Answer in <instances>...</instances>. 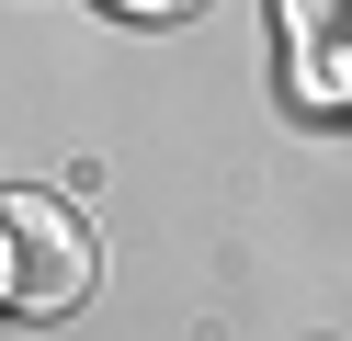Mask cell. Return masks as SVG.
<instances>
[{
	"label": "cell",
	"mask_w": 352,
	"mask_h": 341,
	"mask_svg": "<svg viewBox=\"0 0 352 341\" xmlns=\"http://www.w3.org/2000/svg\"><path fill=\"white\" fill-rule=\"evenodd\" d=\"M0 296H12V318H69L80 296H91V227H80V205L57 194H0Z\"/></svg>",
	"instance_id": "cell-1"
},
{
	"label": "cell",
	"mask_w": 352,
	"mask_h": 341,
	"mask_svg": "<svg viewBox=\"0 0 352 341\" xmlns=\"http://www.w3.org/2000/svg\"><path fill=\"white\" fill-rule=\"evenodd\" d=\"M284 23H296V80L352 103V12H284Z\"/></svg>",
	"instance_id": "cell-2"
}]
</instances>
